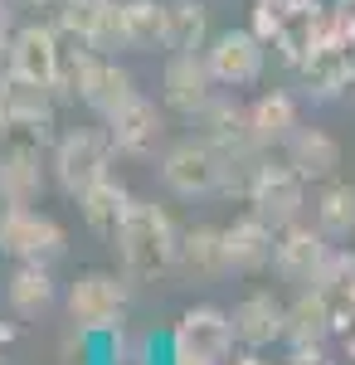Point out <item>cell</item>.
Returning a JSON list of instances; mask_svg holds the SVG:
<instances>
[{"instance_id": "cell-1", "label": "cell", "mask_w": 355, "mask_h": 365, "mask_svg": "<svg viewBox=\"0 0 355 365\" xmlns=\"http://www.w3.org/2000/svg\"><path fill=\"white\" fill-rule=\"evenodd\" d=\"M112 249L127 263V273L151 278V273L175 268V258H180V229H175V220L165 210L146 205V200H132L127 215H122V225H117V234H112Z\"/></svg>"}, {"instance_id": "cell-2", "label": "cell", "mask_w": 355, "mask_h": 365, "mask_svg": "<svg viewBox=\"0 0 355 365\" xmlns=\"http://www.w3.org/2000/svg\"><path fill=\"white\" fill-rule=\"evenodd\" d=\"M112 151H117V141H112V132H103V127H73V132H63V137L54 141V180L63 195L78 200L88 185H98L103 175H112Z\"/></svg>"}, {"instance_id": "cell-3", "label": "cell", "mask_w": 355, "mask_h": 365, "mask_svg": "<svg viewBox=\"0 0 355 365\" xmlns=\"http://www.w3.org/2000/svg\"><path fill=\"white\" fill-rule=\"evenodd\" d=\"M224 156H219L215 146L205 137H190V141H175V146H165L161 156V180L170 195L180 200H205V195H219L224 190Z\"/></svg>"}, {"instance_id": "cell-4", "label": "cell", "mask_w": 355, "mask_h": 365, "mask_svg": "<svg viewBox=\"0 0 355 365\" xmlns=\"http://www.w3.org/2000/svg\"><path fill=\"white\" fill-rule=\"evenodd\" d=\"M68 249V234L54 215L34 210V205H5L0 210V253L20 258V263H54Z\"/></svg>"}, {"instance_id": "cell-5", "label": "cell", "mask_w": 355, "mask_h": 365, "mask_svg": "<svg viewBox=\"0 0 355 365\" xmlns=\"http://www.w3.org/2000/svg\"><path fill=\"white\" fill-rule=\"evenodd\" d=\"M122 312H127V287L112 273H78L68 282V317H73V331L78 336H103L122 327Z\"/></svg>"}, {"instance_id": "cell-6", "label": "cell", "mask_w": 355, "mask_h": 365, "mask_svg": "<svg viewBox=\"0 0 355 365\" xmlns=\"http://www.w3.org/2000/svg\"><path fill=\"white\" fill-rule=\"evenodd\" d=\"M0 113H5V122H10V132H25V137L44 141L49 127H54L58 98H54V88L15 78L10 68H0Z\"/></svg>"}, {"instance_id": "cell-7", "label": "cell", "mask_w": 355, "mask_h": 365, "mask_svg": "<svg viewBox=\"0 0 355 365\" xmlns=\"http://www.w3.org/2000/svg\"><path fill=\"white\" fill-rule=\"evenodd\" d=\"M302 190H307V180L287 161L282 166L258 161L253 180H248V205H253V215H263L273 229H287L292 220H302V200H307Z\"/></svg>"}, {"instance_id": "cell-8", "label": "cell", "mask_w": 355, "mask_h": 365, "mask_svg": "<svg viewBox=\"0 0 355 365\" xmlns=\"http://www.w3.org/2000/svg\"><path fill=\"white\" fill-rule=\"evenodd\" d=\"M161 88H165V108L170 113H185V117H200L215 98V73H210V58L200 49H175L165 58V73H161Z\"/></svg>"}, {"instance_id": "cell-9", "label": "cell", "mask_w": 355, "mask_h": 365, "mask_svg": "<svg viewBox=\"0 0 355 365\" xmlns=\"http://www.w3.org/2000/svg\"><path fill=\"white\" fill-rule=\"evenodd\" d=\"M331 244L321 225H302L292 220L287 229H277V253H273V268L282 273L287 282H302V287H312V282L321 278V268H326L331 258Z\"/></svg>"}, {"instance_id": "cell-10", "label": "cell", "mask_w": 355, "mask_h": 365, "mask_svg": "<svg viewBox=\"0 0 355 365\" xmlns=\"http://www.w3.org/2000/svg\"><path fill=\"white\" fill-rule=\"evenodd\" d=\"M205 58H210V73L219 88H248L258 83L268 54H263V39L253 29H224L205 44Z\"/></svg>"}, {"instance_id": "cell-11", "label": "cell", "mask_w": 355, "mask_h": 365, "mask_svg": "<svg viewBox=\"0 0 355 365\" xmlns=\"http://www.w3.org/2000/svg\"><path fill=\"white\" fill-rule=\"evenodd\" d=\"M58 63H63V39H58L54 25H20V29H15V39H10V58H5V68H10L15 78H29V83L54 88Z\"/></svg>"}, {"instance_id": "cell-12", "label": "cell", "mask_w": 355, "mask_h": 365, "mask_svg": "<svg viewBox=\"0 0 355 365\" xmlns=\"http://www.w3.org/2000/svg\"><path fill=\"white\" fill-rule=\"evenodd\" d=\"M234 317L224 307H190L180 322H175V331H170V351H195V356H210V361H229V351H234Z\"/></svg>"}, {"instance_id": "cell-13", "label": "cell", "mask_w": 355, "mask_h": 365, "mask_svg": "<svg viewBox=\"0 0 355 365\" xmlns=\"http://www.w3.org/2000/svg\"><path fill=\"white\" fill-rule=\"evenodd\" d=\"M58 29L98 54L122 49L117 39V0H58Z\"/></svg>"}, {"instance_id": "cell-14", "label": "cell", "mask_w": 355, "mask_h": 365, "mask_svg": "<svg viewBox=\"0 0 355 365\" xmlns=\"http://www.w3.org/2000/svg\"><path fill=\"white\" fill-rule=\"evenodd\" d=\"M277 253V229L263 215H239L234 225L224 229V263L229 273H263Z\"/></svg>"}, {"instance_id": "cell-15", "label": "cell", "mask_w": 355, "mask_h": 365, "mask_svg": "<svg viewBox=\"0 0 355 365\" xmlns=\"http://www.w3.org/2000/svg\"><path fill=\"white\" fill-rule=\"evenodd\" d=\"M117 39L127 54L170 49V5L161 0H122L117 5Z\"/></svg>"}, {"instance_id": "cell-16", "label": "cell", "mask_w": 355, "mask_h": 365, "mask_svg": "<svg viewBox=\"0 0 355 365\" xmlns=\"http://www.w3.org/2000/svg\"><path fill=\"white\" fill-rule=\"evenodd\" d=\"M112 132V141H117V151L122 156H156L165 146V113L151 103V98H137L132 108H122V113L112 117V122H103Z\"/></svg>"}, {"instance_id": "cell-17", "label": "cell", "mask_w": 355, "mask_h": 365, "mask_svg": "<svg viewBox=\"0 0 355 365\" xmlns=\"http://www.w3.org/2000/svg\"><path fill=\"white\" fill-rule=\"evenodd\" d=\"M39 195H44L39 146H29V141L0 146V210L5 205H39Z\"/></svg>"}, {"instance_id": "cell-18", "label": "cell", "mask_w": 355, "mask_h": 365, "mask_svg": "<svg viewBox=\"0 0 355 365\" xmlns=\"http://www.w3.org/2000/svg\"><path fill=\"white\" fill-rule=\"evenodd\" d=\"M229 317H234L239 346H248V351H263V346H273V341L287 336V307L277 302L273 292H248Z\"/></svg>"}, {"instance_id": "cell-19", "label": "cell", "mask_w": 355, "mask_h": 365, "mask_svg": "<svg viewBox=\"0 0 355 365\" xmlns=\"http://www.w3.org/2000/svg\"><path fill=\"white\" fill-rule=\"evenodd\" d=\"M282 151H287V166L302 180H336V170H341V141L321 127H297L282 141Z\"/></svg>"}, {"instance_id": "cell-20", "label": "cell", "mask_w": 355, "mask_h": 365, "mask_svg": "<svg viewBox=\"0 0 355 365\" xmlns=\"http://www.w3.org/2000/svg\"><path fill=\"white\" fill-rule=\"evenodd\" d=\"M180 273L190 278H224L229 263H224V229L215 225H195L180 229V258H175Z\"/></svg>"}, {"instance_id": "cell-21", "label": "cell", "mask_w": 355, "mask_h": 365, "mask_svg": "<svg viewBox=\"0 0 355 365\" xmlns=\"http://www.w3.org/2000/svg\"><path fill=\"white\" fill-rule=\"evenodd\" d=\"M297 103L287 98V93H263L258 103H248V132L258 141V151H268V146H282V141L297 132Z\"/></svg>"}, {"instance_id": "cell-22", "label": "cell", "mask_w": 355, "mask_h": 365, "mask_svg": "<svg viewBox=\"0 0 355 365\" xmlns=\"http://www.w3.org/2000/svg\"><path fill=\"white\" fill-rule=\"evenodd\" d=\"M5 297H10V307L15 317H44V312L54 307L58 287H54V273H49V263H20L10 282H5Z\"/></svg>"}, {"instance_id": "cell-23", "label": "cell", "mask_w": 355, "mask_h": 365, "mask_svg": "<svg viewBox=\"0 0 355 365\" xmlns=\"http://www.w3.org/2000/svg\"><path fill=\"white\" fill-rule=\"evenodd\" d=\"M326 331H336V302L321 287H302L297 302H287V336L282 341H326Z\"/></svg>"}, {"instance_id": "cell-24", "label": "cell", "mask_w": 355, "mask_h": 365, "mask_svg": "<svg viewBox=\"0 0 355 365\" xmlns=\"http://www.w3.org/2000/svg\"><path fill=\"white\" fill-rule=\"evenodd\" d=\"M127 205H132V195H127V185L122 180H112V175H103L98 185H88L78 195V210L83 220H88V229H98V234H117V225H122V215H127Z\"/></svg>"}, {"instance_id": "cell-25", "label": "cell", "mask_w": 355, "mask_h": 365, "mask_svg": "<svg viewBox=\"0 0 355 365\" xmlns=\"http://www.w3.org/2000/svg\"><path fill=\"white\" fill-rule=\"evenodd\" d=\"M137 98H141V93H137V78H132L117 58H103L98 78H93V88H88V108L103 117V122H112L122 108H132Z\"/></svg>"}, {"instance_id": "cell-26", "label": "cell", "mask_w": 355, "mask_h": 365, "mask_svg": "<svg viewBox=\"0 0 355 365\" xmlns=\"http://www.w3.org/2000/svg\"><path fill=\"white\" fill-rule=\"evenodd\" d=\"M103 58L108 54H98V49H88V44L63 49V63H58V78H54L58 103H88V88H93V78H98Z\"/></svg>"}, {"instance_id": "cell-27", "label": "cell", "mask_w": 355, "mask_h": 365, "mask_svg": "<svg viewBox=\"0 0 355 365\" xmlns=\"http://www.w3.org/2000/svg\"><path fill=\"white\" fill-rule=\"evenodd\" d=\"M317 225H321L326 239H351L355 234V185L351 180H321Z\"/></svg>"}, {"instance_id": "cell-28", "label": "cell", "mask_w": 355, "mask_h": 365, "mask_svg": "<svg viewBox=\"0 0 355 365\" xmlns=\"http://www.w3.org/2000/svg\"><path fill=\"white\" fill-rule=\"evenodd\" d=\"M210 39V15L195 0H175L170 5V54L175 49H205Z\"/></svg>"}, {"instance_id": "cell-29", "label": "cell", "mask_w": 355, "mask_h": 365, "mask_svg": "<svg viewBox=\"0 0 355 365\" xmlns=\"http://www.w3.org/2000/svg\"><path fill=\"white\" fill-rule=\"evenodd\" d=\"M312 287H321L331 302H351V297H355V253L331 249L326 268H321V278L312 282Z\"/></svg>"}, {"instance_id": "cell-30", "label": "cell", "mask_w": 355, "mask_h": 365, "mask_svg": "<svg viewBox=\"0 0 355 365\" xmlns=\"http://www.w3.org/2000/svg\"><path fill=\"white\" fill-rule=\"evenodd\" d=\"M282 365H331V356H326L321 341H297V346L287 351V361H282Z\"/></svg>"}, {"instance_id": "cell-31", "label": "cell", "mask_w": 355, "mask_h": 365, "mask_svg": "<svg viewBox=\"0 0 355 365\" xmlns=\"http://www.w3.org/2000/svg\"><path fill=\"white\" fill-rule=\"evenodd\" d=\"M10 39H15V0H0V68L10 58Z\"/></svg>"}, {"instance_id": "cell-32", "label": "cell", "mask_w": 355, "mask_h": 365, "mask_svg": "<svg viewBox=\"0 0 355 365\" xmlns=\"http://www.w3.org/2000/svg\"><path fill=\"white\" fill-rule=\"evenodd\" d=\"M170 365H219L210 356H195V351H170Z\"/></svg>"}, {"instance_id": "cell-33", "label": "cell", "mask_w": 355, "mask_h": 365, "mask_svg": "<svg viewBox=\"0 0 355 365\" xmlns=\"http://www.w3.org/2000/svg\"><path fill=\"white\" fill-rule=\"evenodd\" d=\"M20 10H49V5H58V0H15Z\"/></svg>"}, {"instance_id": "cell-34", "label": "cell", "mask_w": 355, "mask_h": 365, "mask_svg": "<svg viewBox=\"0 0 355 365\" xmlns=\"http://www.w3.org/2000/svg\"><path fill=\"white\" fill-rule=\"evenodd\" d=\"M224 365H268V361H263V356H253V351H248V356H234V361H224Z\"/></svg>"}, {"instance_id": "cell-35", "label": "cell", "mask_w": 355, "mask_h": 365, "mask_svg": "<svg viewBox=\"0 0 355 365\" xmlns=\"http://www.w3.org/2000/svg\"><path fill=\"white\" fill-rule=\"evenodd\" d=\"M10 137V122H5V113H0V141Z\"/></svg>"}]
</instances>
